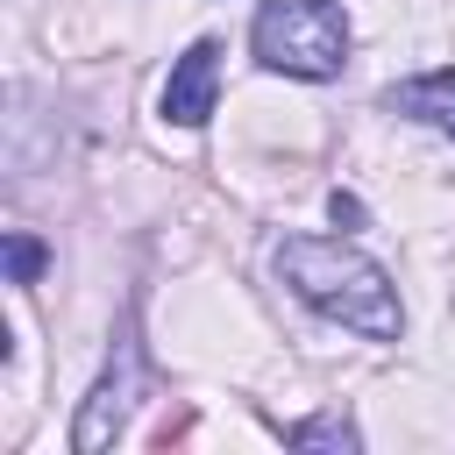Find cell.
<instances>
[{
	"label": "cell",
	"instance_id": "1",
	"mask_svg": "<svg viewBox=\"0 0 455 455\" xmlns=\"http://www.w3.org/2000/svg\"><path fill=\"white\" fill-rule=\"evenodd\" d=\"M277 277L327 320L370 334V341H391L405 327L398 313V291L384 277V263H370L355 242H327V235H284L277 242Z\"/></svg>",
	"mask_w": 455,
	"mask_h": 455
},
{
	"label": "cell",
	"instance_id": "2",
	"mask_svg": "<svg viewBox=\"0 0 455 455\" xmlns=\"http://www.w3.org/2000/svg\"><path fill=\"white\" fill-rule=\"evenodd\" d=\"M256 64L284 78H341L348 64V14L334 0H263L256 28Z\"/></svg>",
	"mask_w": 455,
	"mask_h": 455
},
{
	"label": "cell",
	"instance_id": "3",
	"mask_svg": "<svg viewBox=\"0 0 455 455\" xmlns=\"http://www.w3.org/2000/svg\"><path fill=\"white\" fill-rule=\"evenodd\" d=\"M135 391H142V355H135V334H121V348H114L107 377L92 384V398H85V412H78V427H71V448H78V455L107 448V441L121 434V419H128Z\"/></svg>",
	"mask_w": 455,
	"mask_h": 455
},
{
	"label": "cell",
	"instance_id": "4",
	"mask_svg": "<svg viewBox=\"0 0 455 455\" xmlns=\"http://www.w3.org/2000/svg\"><path fill=\"white\" fill-rule=\"evenodd\" d=\"M213 100H220V43L199 36V43L171 64V78H164V121L199 128V121L213 114Z\"/></svg>",
	"mask_w": 455,
	"mask_h": 455
},
{
	"label": "cell",
	"instance_id": "5",
	"mask_svg": "<svg viewBox=\"0 0 455 455\" xmlns=\"http://www.w3.org/2000/svg\"><path fill=\"white\" fill-rule=\"evenodd\" d=\"M384 114H405V121H427V128L455 135V64H441V71H419V78H398V85H384Z\"/></svg>",
	"mask_w": 455,
	"mask_h": 455
},
{
	"label": "cell",
	"instance_id": "6",
	"mask_svg": "<svg viewBox=\"0 0 455 455\" xmlns=\"http://www.w3.org/2000/svg\"><path fill=\"white\" fill-rule=\"evenodd\" d=\"M284 441H291V448H334V455H355V448H363L355 419H341V412H313V419L284 427Z\"/></svg>",
	"mask_w": 455,
	"mask_h": 455
},
{
	"label": "cell",
	"instance_id": "7",
	"mask_svg": "<svg viewBox=\"0 0 455 455\" xmlns=\"http://www.w3.org/2000/svg\"><path fill=\"white\" fill-rule=\"evenodd\" d=\"M43 263H50V249L36 235H7V284H36Z\"/></svg>",
	"mask_w": 455,
	"mask_h": 455
},
{
	"label": "cell",
	"instance_id": "8",
	"mask_svg": "<svg viewBox=\"0 0 455 455\" xmlns=\"http://www.w3.org/2000/svg\"><path fill=\"white\" fill-rule=\"evenodd\" d=\"M327 213H334V220H348V228H355V220H363V206H355V199H348V192H334V199H327Z\"/></svg>",
	"mask_w": 455,
	"mask_h": 455
}]
</instances>
